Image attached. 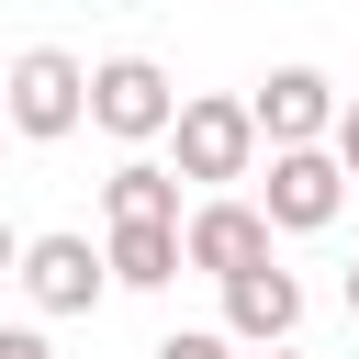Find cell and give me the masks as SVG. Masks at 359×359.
<instances>
[{
	"label": "cell",
	"mask_w": 359,
	"mask_h": 359,
	"mask_svg": "<svg viewBox=\"0 0 359 359\" xmlns=\"http://www.w3.org/2000/svg\"><path fill=\"white\" fill-rule=\"evenodd\" d=\"M168 146H180V180H202V191H224V180H247L258 168V146H269V123H258V101H180V123H168Z\"/></svg>",
	"instance_id": "cell-1"
},
{
	"label": "cell",
	"mask_w": 359,
	"mask_h": 359,
	"mask_svg": "<svg viewBox=\"0 0 359 359\" xmlns=\"http://www.w3.org/2000/svg\"><path fill=\"white\" fill-rule=\"evenodd\" d=\"M79 123H90V67H79L67 45H22V56H11V135L56 146V135H79Z\"/></svg>",
	"instance_id": "cell-2"
},
{
	"label": "cell",
	"mask_w": 359,
	"mask_h": 359,
	"mask_svg": "<svg viewBox=\"0 0 359 359\" xmlns=\"http://www.w3.org/2000/svg\"><path fill=\"white\" fill-rule=\"evenodd\" d=\"M90 123H101V135H123V146L168 135V123H180L168 67H157V56H101V67H90Z\"/></svg>",
	"instance_id": "cell-3"
},
{
	"label": "cell",
	"mask_w": 359,
	"mask_h": 359,
	"mask_svg": "<svg viewBox=\"0 0 359 359\" xmlns=\"http://www.w3.org/2000/svg\"><path fill=\"white\" fill-rule=\"evenodd\" d=\"M258 202L280 213V236H325L337 202H348V157L337 146H269V191Z\"/></svg>",
	"instance_id": "cell-4"
},
{
	"label": "cell",
	"mask_w": 359,
	"mask_h": 359,
	"mask_svg": "<svg viewBox=\"0 0 359 359\" xmlns=\"http://www.w3.org/2000/svg\"><path fill=\"white\" fill-rule=\"evenodd\" d=\"M247 101H258V123H269V146H337V112H348L325 67H269V79L247 90Z\"/></svg>",
	"instance_id": "cell-5"
},
{
	"label": "cell",
	"mask_w": 359,
	"mask_h": 359,
	"mask_svg": "<svg viewBox=\"0 0 359 359\" xmlns=\"http://www.w3.org/2000/svg\"><path fill=\"white\" fill-rule=\"evenodd\" d=\"M269 236H280V213H269V202L213 191V202L191 213V269H202V280H236V269H258V258H269Z\"/></svg>",
	"instance_id": "cell-6"
},
{
	"label": "cell",
	"mask_w": 359,
	"mask_h": 359,
	"mask_svg": "<svg viewBox=\"0 0 359 359\" xmlns=\"http://www.w3.org/2000/svg\"><path fill=\"white\" fill-rule=\"evenodd\" d=\"M22 292H34L45 314H90V303L112 292V247H90V236H34V247H22Z\"/></svg>",
	"instance_id": "cell-7"
},
{
	"label": "cell",
	"mask_w": 359,
	"mask_h": 359,
	"mask_svg": "<svg viewBox=\"0 0 359 359\" xmlns=\"http://www.w3.org/2000/svg\"><path fill=\"white\" fill-rule=\"evenodd\" d=\"M224 325H236L247 348H280V337L303 325V280H292L280 258H258V269H236V280H224Z\"/></svg>",
	"instance_id": "cell-8"
},
{
	"label": "cell",
	"mask_w": 359,
	"mask_h": 359,
	"mask_svg": "<svg viewBox=\"0 0 359 359\" xmlns=\"http://www.w3.org/2000/svg\"><path fill=\"white\" fill-rule=\"evenodd\" d=\"M191 269V224H112V280L123 292H168Z\"/></svg>",
	"instance_id": "cell-9"
},
{
	"label": "cell",
	"mask_w": 359,
	"mask_h": 359,
	"mask_svg": "<svg viewBox=\"0 0 359 359\" xmlns=\"http://www.w3.org/2000/svg\"><path fill=\"white\" fill-rule=\"evenodd\" d=\"M101 213H112V224H180V168L123 157V168L101 180Z\"/></svg>",
	"instance_id": "cell-10"
},
{
	"label": "cell",
	"mask_w": 359,
	"mask_h": 359,
	"mask_svg": "<svg viewBox=\"0 0 359 359\" xmlns=\"http://www.w3.org/2000/svg\"><path fill=\"white\" fill-rule=\"evenodd\" d=\"M236 348H247L236 325H180V337H157L146 359H236Z\"/></svg>",
	"instance_id": "cell-11"
},
{
	"label": "cell",
	"mask_w": 359,
	"mask_h": 359,
	"mask_svg": "<svg viewBox=\"0 0 359 359\" xmlns=\"http://www.w3.org/2000/svg\"><path fill=\"white\" fill-rule=\"evenodd\" d=\"M0 359H56V348H45L34 325H11V337H0Z\"/></svg>",
	"instance_id": "cell-12"
},
{
	"label": "cell",
	"mask_w": 359,
	"mask_h": 359,
	"mask_svg": "<svg viewBox=\"0 0 359 359\" xmlns=\"http://www.w3.org/2000/svg\"><path fill=\"white\" fill-rule=\"evenodd\" d=\"M337 157H348V180H359V101L337 112Z\"/></svg>",
	"instance_id": "cell-13"
},
{
	"label": "cell",
	"mask_w": 359,
	"mask_h": 359,
	"mask_svg": "<svg viewBox=\"0 0 359 359\" xmlns=\"http://www.w3.org/2000/svg\"><path fill=\"white\" fill-rule=\"evenodd\" d=\"M348 325H359V258H348Z\"/></svg>",
	"instance_id": "cell-14"
},
{
	"label": "cell",
	"mask_w": 359,
	"mask_h": 359,
	"mask_svg": "<svg viewBox=\"0 0 359 359\" xmlns=\"http://www.w3.org/2000/svg\"><path fill=\"white\" fill-rule=\"evenodd\" d=\"M269 359H292V337H280V348H269Z\"/></svg>",
	"instance_id": "cell-15"
}]
</instances>
